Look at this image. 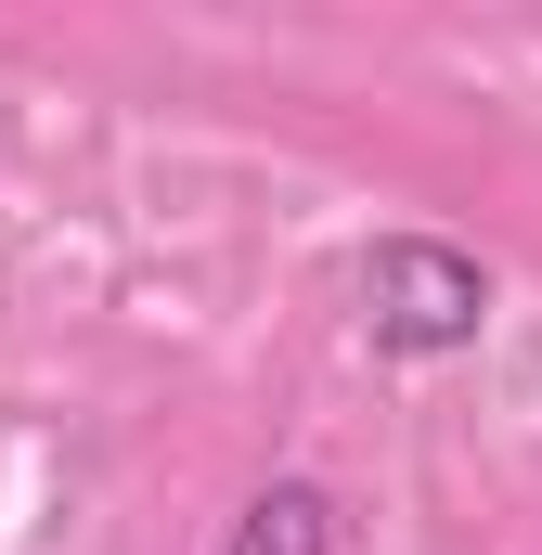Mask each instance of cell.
Here are the masks:
<instances>
[{
  "label": "cell",
  "mask_w": 542,
  "mask_h": 555,
  "mask_svg": "<svg viewBox=\"0 0 542 555\" xmlns=\"http://www.w3.org/2000/svg\"><path fill=\"white\" fill-rule=\"evenodd\" d=\"M478 323H491V272L465 246H439V233H375L362 246V336L375 349L452 362V349H478Z\"/></svg>",
  "instance_id": "6da1fadb"
},
{
  "label": "cell",
  "mask_w": 542,
  "mask_h": 555,
  "mask_svg": "<svg viewBox=\"0 0 542 555\" xmlns=\"http://www.w3.org/2000/svg\"><path fill=\"white\" fill-rule=\"evenodd\" d=\"M220 555H336V504L310 491V478H271L259 504L233 517V543Z\"/></svg>",
  "instance_id": "7a4b0ae2"
}]
</instances>
